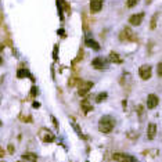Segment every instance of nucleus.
Listing matches in <instances>:
<instances>
[{
  "mask_svg": "<svg viewBox=\"0 0 162 162\" xmlns=\"http://www.w3.org/2000/svg\"><path fill=\"white\" fill-rule=\"evenodd\" d=\"M31 94L32 96H38L39 94V89L36 86H32V90H31Z\"/></svg>",
  "mask_w": 162,
  "mask_h": 162,
  "instance_id": "nucleus-21",
  "label": "nucleus"
},
{
  "mask_svg": "<svg viewBox=\"0 0 162 162\" xmlns=\"http://www.w3.org/2000/svg\"><path fill=\"white\" fill-rule=\"evenodd\" d=\"M32 107H34V108H39V107H40V104L38 103V101H35V103L32 104Z\"/></svg>",
  "mask_w": 162,
  "mask_h": 162,
  "instance_id": "nucleus-25",
  "label": "nucleus"
},
{
  "mask_svg": "<svg viewBox=\"0 0 162 162\" xmlns=\"http://www.w3.org/2000/svg\"><path fill=\"white\" fill-rule=\"evenodd\" d=\"M14 151H15L14 147H13V145L10 144V145H9V152H10V154H14Z\"/></svg>",
  "mask_w": 162,
  "mask_h": 162,
  "instance_id": "nucleus-24",
  "label": "nucleus"
},
{
  "mask_svg": "<svg viewBox=\"0 0 162 162\" xmlns=\"http://www.w3.org/2000/svg\"><path fill=\"white\" fill-rule=\"evenodd\" d=\"M107 98V93L104 92V93H100V94L96 97V103H101V101H104Z\"/></svg>",
  "mask_w": 162,
  "mask_h": 162,
  "instance_id": "nucleus-18",
  "label": "nucleus"
},
{
  "mask_svg": "<svg viewBox=\"0 0 162 162\" xmlns=\"http://www.w3.org/2000/svg\"><path fill=\"white\" fill-rule=\"evenodd\" d=\"M139 2H140V0H126V6H128L129 9H132V7H134Z\"/></svg>",
  "mask_w": 162,
  "mask_h": 162,
  "instance_id": "nucleus-19",
  "label": "nucleus"
},
{
  "mask_svg": "<svg viewBox=\"0 0 162 162\" xmlns=\"http://www.w3.org/2000/svg\"><path fill=\"white\" fill-rule=\"evenodd\" d=\"M158 104H159V98L156 97L155 94H150V96L147 97V107H148L150 109L155 108V107L158 105Z\"/></svg>",
  "mask_w": 162,
  "mask_h": 162,
  "instance_id": "nucleus-9",
  "label": "nucleus"
},
{
  "mask_svg": "<svg viewBox=\"0 0 162 162\" xmlns=\"http://www.w3.org/2000/svg\"><path fill=\"white\" fill-rule=\"evenodd\" d=\"M71 122H72V128L75 129V132H76V133H78V136H79V137H85V136H83V133H82V130H81V129H79L78 123H76L73 119H71Z\"/></svg>",
  "mask_w": 162,
  "mask_h": 162,
  "instance_id": "nucleus-17",
  "label": "nucleus"
},
{
  "mask_svg": "<svg viewBox=\"0 0 162 162\" xmlns=\"http://www.w3.org/2000/svg\"><path fill=\"white\" fill-rule=\"evenodd\" d=\"M108 62H115V64H122V58L119 57V54L115 53V51H111L108 56Z\"/></svg>",
  "mask_w": 162,
  "mask_h": 162,
  "instance_id": "nucleus-10",
  "label": "nucleus"
},
{
  "mask_svg": "<svg viewBox=\"0 0 162 162\" xmlns=\"http://www.w3.org/2000/svg\"><path fill=\"white\" fill-rule=\"evenodd\" d=\"M22 159H24V161H28V162H36L38 156H36V154L26 152V154H24V155H22Z\"/></svg>",
  "mask_w": 162,
  "mask_h": 162,
  "instance_id": "nucleus-14",
  "label": "nucleus"
},
{
  "mask_svg": "<svg viewBox=\"0 0 162 162\" xmlns=\"http://www.w3.org/2000/svg\"><path fill=\"white\" fill-rule=\"evenodd\" d=\"M2 62H3V58H2V57H0V65H2Z\"/></svg>",
  "mask_w": 162,
  "mask_h": 162,
  "instance_id": "nucleus-28",
  "label": "nucleus"
},
{
  "mask_svg": "<svg viewBox=\"0 0 162 162\" xmlns=\"http://www.w3.org/2000/svg\"><path fill=\"white\" fill-rule=\"evenodd\" d=\"M158 13H156L155 15L152 17V20H151V29H155V26H156V18H158Z\"/></svg>",
  "mask_w": 162,
  "mask_h": 162,
  "instance_id": "nucleus-20",
  "label": "nucleus"
},
{
  "mask_svg": "<svg viewBox=\"0 0 162 162\" xmlns=\"http://www.w3.org/2000/svg\"><path fill=\"white\" fill-rule=\"evenodd\" d=\"M0 126H2V121H0Z\"/></svg>",
  "mask_w": 162,
  "mask_h": 162,
  "instance_id": "nucleus-30",
  "label": "nucleus"
},
{
  "mask_svg": "<svg viewBox=\"0 0 162 162\" xmlns=\"http://www.w3.org/2000/svg\"><path fill=\"white\" fill-rule=\"evenodd\" d=\"M114 161L118 162H137L136 158L132 155H128V154H114Z\"/></svg>",
  "mask_w": 162,
  "mask_h": 162,
  "instance_id": "nucleus-5",
  "label": "nucleus"
},
{
  "mask_svg": "<svg viewBox=\"0 0 162 162\" xmlns=\"http://www.w3.org/2000/svg\"><path fill=\"white\" fill-rule=\"evenodd\" d=\"M82 109H83L85 114H87V112H90L93 109V107H92V104H90L89 100H85L83 103H82Z\"/></svg>",
  "mask_w": 162,
  "mask_h": 162,
  "instance_id": "nucleus-16",
  "label": "nucleus"
},
{
  "mask_svg": "<svg viewBox=\"0 0 162 162\" xmlns=\"http://www.w3.org/2000/svg\"><path fill=\"white\" fill-rule=\"evenodd\" d=\"M155 134H156V125H155V123H150V125H148V129H147L148 139L152 140L154 137H155Z\"/></svg>",
  "mask_w": 162,
  "mask_h": 162,
  "instance_id": "nucleus-11",
  "label": "nucleus"
},
{
  "mask_svg": "<svg viewBox=\"0 0 162 162\" xmlns=\"http://www.w3.org/2000/svg\"><path fill=\"white\" fill-rule=\"evenodd\" d=\"M143 18H144V13H139V14H133L129 18V24L133 26H139L143 22Z\"/></svg>",
  "mask_w": 162,
  "mask_h": 162,
  "instance_id": "nucleus-7",
  "label": "nucleus"
},
{
  "mask_svg": "<svg viewBox=\"0 0 162 162\" xmlns=\"http://www.w3.org/2000/svg\"><path fill=\"white\" fill-rule=\"evenodd\" d=\"M132 36H133V34L130 32V29H129V28H125L122 32H121L119 39H121V40H129V39H132Z\"/></svg>",
  "mask_w": 162,
  "mask_h": 162,
  "instance_id": "nucleus-13",
  "label": "nucleus"
},
{
  "mask_svg": "<svg viewBox=\"0 0 162 162\" xmlns=\"http://www.w3.org/2000/svg\"><path fill=\"white\" fill-rule=\"evenodd\" d=\"M18 162H25V161H18Z\"/></svg>",
  "mask_w": 162,
  "mask_h": 162,
  "instance_id": "nucleus-29",
  "label": "nucleus"
},
{
  "mask_svg": "<svg viewBox=\"0 0 162 162\" xmlns=\"http://www.w3.org/2000/svg\"><path fill=\"white\" fill-rule=\"evenodd\" d=\"M3 156H4V150L0 147V158H3Z\"/></svg>",
  "mask_w": 162,
  "mask_h": 162,
  "instance_id": "nucleus-26",
  "label": "nucleus"
},
{
  "mask_svg": "<svg viewBox=\"0 0 162 162\" xmlns=\"http://www.w3.org/2000/svg\"><path fill=\"white\" fill-rule=\"evenodd\" d=\"M162 75V62H158V76Z\"/></svg>",
  "mask_w": 162,
  "mask_h": 162,
  "instance_id": "nucleus-22",
  "label": "nucleus"
},
{
  "mask_svg": "<svg viewBox=\"0 0 162 162\" xmlns=\"http://www.w3.org/2000/svg\"><path fill=\"white\" fill-rule=\"evenodd\" d=\"M103 3H104V0H92V2H90V10H92V13L96 14V13L101 11Z\"/></svg>",
  "mask_w": 162,
  "mask_h": 162,
  "instance_id": "nucleus-8",
  "label": "nucleus"
},
{
  "mask_svg": "<svg viewBox=\"0 0 162 162\" xmlns=\"http://www.w3.org/2000/svg\"><path fill=\"white\" fill-rule=\"evenodd\" d=\"M85 43H86V46L87 47H92L93 50H96V51H98L100 50V45H98L96 40H93V39H90V38H87L86 40H85Z\"/></svg>",
  "mask_w": 162,
  "mask_h": 162,
  "instance_id": "nucleus-12",
  "label": "nucleus"
},
{
  "mask_svg": "<svg viewBox=\"0 0 162 162\" xmlns=\"http://www.w3.org/2000/svg\"><path fill=\"white\" fill-rule=\"evenodd\" d=\"M51 119H53V123H54V126H56L57 129H58V122H57V119L54 117H51Z\"/></svg>",
  "mask_w": 162,
  "mask_h": 162,
  "instance_id": "nucleus-23",
  "label": "nucleus"
},
{
  "mask_svg": "<svg viewBox=\"0 0 162 162\" xmlns=\"http://www.w3.org/2000/svg\"><path fill=\"white\" fill-rule=\"evenodd\" d=\"M92 65L98 71L107 69V68H108V60L104 58V57H96V58L92 61Z\"/></svg>",
  "mask_w": 162,
  "mask_h": 162,
  "instance_id": "nucleus-3",
  "label": "nucleus"
},
{
  "mask_svg": "<svg viewBox=\"0 0 162 162\" xmlns=\"http://www.w3.org/2000/svg\"><path fill=\"white\" fill-rule=\"evenodd\" d=\"M151 73H152V71H151V65L144 64V65L140 67L139 75H140V78H141L143 81H148V79L151 78Z\"/></svg>",
  "mask_w": 162,
  "mask_h": 162,
  "instance_id": "nucleus-4",
  "label": "nucleus"
},
{
  "mask_svg": "<svg viewBox=\"0 0 162 162\" xmlns=\"http://www.w3.org/2000/svg\"><path fill=\"white\" fill-rule=\"evenodd\" d=\"M17 76H18L20 79H21V78H31V79H34V78H32V75L29 73L28 69H18Z\"/></svg>",
  "mask_w": 162,
  "mask_h": 162,
  "instance_id": "nucleus-15",
  "label": "nucleus"
},
{
  "mask_svg": "<svg viewBox=\"0 0 162 162\" xmlns=\"http://www.w3.org/2000/svg\"><path fill=\"white\" fill-rule=\"evenodd\" d=\"M53 56H54V60H57V46L54 47V54H53Z\"/></svg>",
  "mask_w": 162,
  "mask_h": 162,
  "instance_id": "nucleus-27",
  "label": "nucleus"
},
{
  "mask_svg": "<svg viewBox=\"0 0 162 162\" xmlns=\"http://www.w3.org/2000/svg\"><path fill=\"white\" fill-rule=\"evenodd\" d=\"M93 82H81V85H79V96H86L87 93L92 90L93 87Z\"/></svg>",
  "mask_w": 162,
  "mask_h": 162,
  "instance_id": "nucleus-6",
  "label": "nucleus"
},
{
  "mask_svg": "<svg viewBox=\"0 0 162 162\" xmlns=\"http://www.w3.org/2000/svg\"><path fill=\"white\" fill-rule=\"evenodd\" d=\"M115 128V119L109 115H104L98 121V130L101 133H111Z\"/></svg>",
  "mask_w": 162,
  "mask_h": 162,
  "instance_id": "nucleus-1",
  "label": "nucleus"
},
{
  "mask_svg": "<svg viewBox=\"0 0 162 162\" xmlns=\"http://www.w3.org/2000/svg\"><path fill=\"white\" fill-rule=\"evenodd\" d=\"M39 139L42 140L43 143H53L56 140V136L53 134V132L49 130L46 128H42L39 130Z\"/></svg>",
  "mask_w": 162,
  "mask_h": 162,
  "instance_id": "nucleus-2",
  "label": "nucleus"
}]
</instances>
